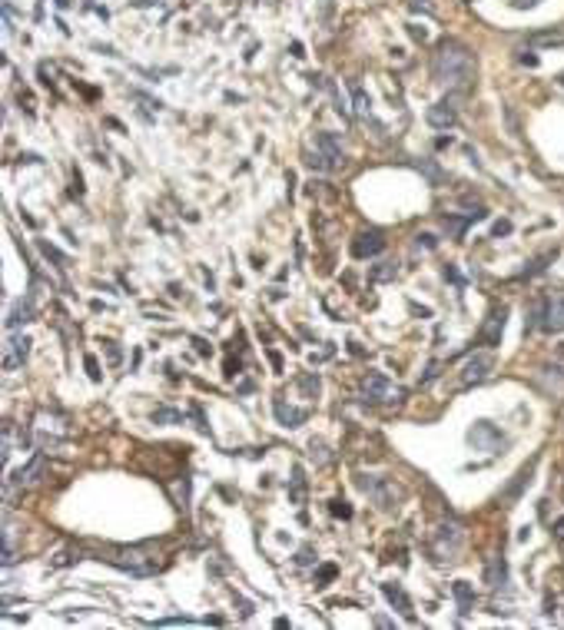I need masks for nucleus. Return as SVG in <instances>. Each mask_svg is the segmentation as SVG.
Wrapping results in <instances>:
<instances>
[{
  "label": "nucleus",
  "mask_w": 564,
  "mask_h": 630,
  "mask_svg": "<svg viewBox=\"0 0 564 630\" xmlns=\"http://www.w3.org/2000/svg\"><path fill=\"white\" fill-rule=\"evenodd\" d=\"M431 77L435 83L448 86L451 93H468L475 83V53L461 40L445 37L431 57Z\"/></svg>",
  "instance_id": "1"
},
{
  "label": "nucleus",
  "mask_w": 564,
  "mask_h": 630,
  "mask_svg": "<svg viewBox=\"0 0 564 630\" xmlns=\"http://www.w3.org/2000/svg\"><path fill=\"white\" fill-rule=\"evenodd\" d=\"M461 541H465L461 525L445 521V525H439V531L431 535V557H435L439 564L455 561V557H458V551H461Z\"/></svg>",
  "instance_id": "2"
},
{
  "label": "nucleus",
  "mask_w": 564,
  "mask_h": 630,
  "mask_svg": "<svg viewBox=\"0 0 564 630\" xmlns=\"http://www.w3.org/2000/svg\"><path fill=\"white\" fill-rule=\"evenodd\" d=\"M359 487H362L365 495L372 497V501L382 507V511H392V507L402 501V495H405V491L395 485V481H385V477H369V475L359 477Z\"/></svg>",
  "instance_id": "3"
},
{
  "label": "nucleus",
  "mask_w": 564,
  "mask_h": 630,
  "mask_svg": "<svg viewBox=\"0 0 564 630\" xmlns=\"http://www.w3.org/2000/svg\"><path fill=\"white\" fill-rule=\"evenodd\" d=\"M528 329H541V332H564V296H555V299L538 302V309H535V315H531Z\"/></svg>",
  "instance_id": "4"
},
{
  "label": "nucleus",
  "mask_w": 564,
  "mask_h": 630,
  "mask_svg": "<svg viewBox=\"0 0 564 630\" xmlns=\"http://www.w3.org/2000/svg\"><path fill=\"white\" fill-rule=\"evenodd\" d=\"M362 395H365V401H375V405H392V401H402V388L399 385H392L385 375H379V372H369L362 378Z\"/></svg>",
  "instance_id": "5"
},
{
  "label": "nucleus",
  "mask_w": 564,
  "mask_h": 630,
  "mask_svg": "<svg viewBox=\"0 0 564 630\" xmlns=\"http://www.w3.org/2000/svg\"><path fill=\"white\" fill-rule=\"evenodd\" d=\"M468 441L478 451H488V455H498V451L505 448V435H501L491 421H475L468 428Z\"/></svg>",
  "instance_id": "6"
},
{
  "label": "nucleus",
  "mask_w": 564,
  "mask_h": 630,
  "mask_svg": "<svg viewBox=\"0 0 564 630\" xmlns=\"http://www.w3.org/2000/svg\"><path fill=\"white\" fill-rule=\"evenodd\" d=\"M491 368H495V355L478 352L475 358H468V365L461 368V388H471V385L485 382L488 375H491Z\"/></svg>",
  "instance_id": "7"
},
{
  "label": "nucleus",
  "mask_w": 564,
  "mask_h": 630,
  "mask_svg": "<svg viewBox=\"0 0 564 630\" xmlns=\"http://www.w3.org/2000/svg\"><path fill=\"white\" fill-rule=\"evenodd\" d=\"M535 468H538V458H531V461L525 465V468H521L515 477H511V485H508L505 491L498 495V505H505V507L515 505L518 497H521V491H525V487L531 485V475H535Z\"/></svg>",
  "instance_id": "8"
},
{
  "label": "nucleus",
  "mask_w": 564,
  "mask_h": 630,
  "mask_svg": "<svg viewBox=\"0 0 564 630\" xmlns=\"http://www.w3.org/2000/svg\"><path fill=\"white\" fill-rule=\"evenodd\" d=\"M27 355H30L27 335H10L7 345H4V368H7V372H17L20 365L27 362Z\"/></svg>",
  "instance_id": "9"
},
{
  "label": "nucleus",
  "mask_w": 564,
  "mask_h": 630,
  "mask_svg": "<svg viewBox=\"0 0 564 630\" xmlns=\"http://www.w3.org/2000/svg\"><path fill=\"white\" fill-rule=\"evenodd\" d=\"M316 150L329 160L332 170H342L345 166V150H342V140L335 133H316Z\"/></svg>",
  "instance_id": "10"
},
{
  "label": "nucleus",
  "mask_w": 564,
  "mask_h": 630,
  "mask_svg": "<svg viewBox=\"0 0 564 630\" xmlns=\"http://www.w3.org/2000/svg\"><path fill=\"white\" fill-rule=\"evenodd\" d=\"M429 123L435 126V130H448V126L458 123V106H455V96H448V100H439V103L429 110Z\"/></svg>",
  "instance_id": "11"
},
{
  "label": "nucleus",
  "mask_w": 564,
  "mask_h": 630,
  "mask_svg": "<svg viewBox=\"0 0 564 630\" xmlns=\"http://www.w3.org/2000/svg\"><path fill=\"white\" fill-rule=\"evenodd\" d=\"M382 249H385V236L379 229H369V232H362V236H355L352 256L355 259H372V256H379Z\"/></svg>",
  "instance_id": "12"
},
{
  "label": "nucleus",
  "mask_w": 564,
  "mask_h": 630,
  "mask_svg": "<svg viewBox=\"0 0 564 630\" xmlns=\"http://www.w3.org/2000/svg\"><path fill=\"white\" fill-rule=\"evenodd\" d=\"M505 315H508L505 306L495 309V312L488 315V322L481 325V332H478V342L481 345H498V342H501V332H505Z\"/></svg>",
  "instance_id": "13"
},
{
  "label": "nucleus",
  "mask_w": 564,
  "mask_h": 630,
  "mask_svg": "<svg viewBox=\"0 0 564 630\" xmlns=\"http://www.w3.org/2000/svg\"><path fill=\"white\" fill-rule=\"evenodd\" d=\"M43 475H47V458H43V455H34L30 465H24V468L14 475V485L17 487H34Z\"/></svg>",
  "instance_id": "14"
},
{
  "label": "nucleus",
  "mask_w": 564,
  "mask_h": 630,
  "mask_svg": "<svg viewBox=\"0 0 564 630\" xmlns=\"http://www.w3.org/2000/svg\"><path fill=\"white\" fill-rule=\"evenodd\" d=\"M488 212L485 210H475V212H465V216H455V212H448L445 216V232H448V239H461L465 236V229H468L471 222H478V220H485Z\"/></svg>",
  "instance_id": "15"
},
{
  "label": "nucleus",
  "mask_w": 564,
  "mask_h": 630,
  "mask_svg": "<svg viewBox=\"0 0 564 630\" xmlns=\"http://www.w3.org/2000/svg\"><path fill=\"white\" fill-rule=\"evenodd\" d=\"M272 411H276V418H279V425H282V428H299V425L309 418L306 408H292V405H286V398L272 401Z\"/></svg>",
  "instance_id": "16"
},
{
  "label": "nucleus",
  "mask_w": 564,
  "mask_h": 630,
  "mask_svg": "<svg viewBox=\"0 0 564 630\" xmlns=\"http://www.w3.org/2000/svg\"><path fill=\"white\" fill-rule=\"evenodd\" d=\"M382 594L389 597V604H392V607H399V614H402L405 621H415V607H411L409 594H405L399 584H382Z\"/></svg>",
  "instance_id": "17"
},
{
  "label": "nucleus",
  "mask_w": 564,
  "mask_h": 630,
  "mask_svg": "<svg viewBox=\"0 0 564 630\" xmlns=\"http://www.w3.org/2000/svg\"><path fill=\"white\" fill-rule=\"evenodd\" d=\"M505 577H508L505 561H501L498 554H491V557L485 561V584H488V587H501V584H505Z\"/></svg>",
  "instance_id": "18"
},
{
  "label": "nucleus",
  "mask_w": 564,
  "mask_h": 630,
  "mask_svg": "<svg viewBox=\"0 0 564 630\" xmlns=\"http://www.w3.org/2000/svg\"><path fill=\"white\" fill-rule=\"evenodd\" d=\"M451 594H455V601H458V614H471V604H475V587L468 581H455L451 584Z\"/></svg>",
  "instance_id": "19"
},
{
  "label": "nucleus",
  "mask_w": 564,
  "mask_h": 630,
  "mask_svg": "<svg viewBox=\"0 0 564 630\" xmlns=\"http://www.w3.org/2000/svg\"><path fill=\"white\" fill-rule=\"evenodd\" d=\"M528 43H531V47H564V33H558V30H548V33H531V37H528Z\"/></svg>",
  "instance_id": "20"
},
{
  "label": "nucleus",
  "mask_w": 564,
  "mask_h": 630,
  "mask_svg": "<svg viewBox=\"0 0 564 630\" xmlns=\"http://www.w3.org/2000/svg\"><path fill=\"white\" fill-rule=\"evenodd\" d=\"M30 319H34V306H30V302H17L14 312L7 315V329H17V325L30 322Z\"/></svg>",
  "instance_id": "21"
},
{
  "label": "nucleus",
  "mask_w": 564,
  "mask_h": 630,
  "mask_svg": "<svg viewBox=\"0 0 564 630\" xmlns=\"http://www.w3.org/2000/svg\"><path fill=\"white\" fill-rule=\"evenodd\" d=\"M183 421H186V415L180 408H166L163 405V408L153 411V425H183Z\"/></svg>",
  "instance_id": "22"
},
{
  "label": "nucleus",
  "mask_w": 564,
  "mask_h": 630,
  "mask_svg": "<svg viewBox=\"0 0 564 630\" xmlns=\"http://www.w3.org/2000/svg\"><path fill=\"white\" fill-rule=\"evenodd\" d=\"M349 90H352V103H355V113L359 116H369V96H365V90H362V83L359 80H349Z\"/></svg>",
  "instance_id": "23"
},
{
  "label": "nucleus",
  "mask_w": 564,
  "mask_h": 630,
  "mask_svg": "<svg viewBox=\"0 0 564 630\" xmlns=\"http://www.w3.org/2000/svg\"><path fill=\"white\" fill-rule=\"evenodd\" d=\"M17 561V537H14V527L4 525V567Z\"/></svg>",
  "instance_id": "24"
},
{
  "label": "nucleus",
  "mask_w": 564,
  "mask_h": 630,
  "mask_svg": "<svg viewBox=\"0 0 564 630\" xmlns=\"http://www.w3.org/2000/svg\"><path fill=\"white\" fill-rule=\"evenodd\" d=\"M399 276V262H379L372 269V282H392Z\"/></svg>",
  "instance_id": "25"
},
{
  "label": "nucleus",
  "mask_w": 564,
  "mask_h": 630,
  "mask_svg": "<svg viewBox=\"0 0 564 630\" xmlns=\"http://www.w3.org/2000/svg\"><path fill=\"white\" fill-rule=\"evenodd\" d=\"M555 259H558V249H555V252H545V256L531 259V266L525 269V279H528V276H541V272H545V269H548L545 262H555Z\"/></svg>",
  "instance_id": "26"
},
{
  "label": "nucleus",
  "mask_w": 564,
  "mask_h": 630,
  "mask_svg": "<svg viewBox=\"0 0 564 630\" xmlns=\"http://www.w3.org/2000/svg\"><path fill=\"white\" fill-rule=\"evenodd\" d=\"M302 497H306V477H302V468L292 471V501L302 505Z\"/></svg>",
  "instance_id": "27"
},
{
  "label": "nucleus",
  "mask_w": 564,
  "mask_h": 630,
  "mask_svg": "<svg viewBox=\"0 0 564 630\" xmlns=\"http://www.w3.org/2000/svg\"><path fill=\"white\" fill-rule=\"evenodd\" d=\"M409 10L425 14V17H435V4H431V0H409Z\"/></svg>",
  "instance_id": "28"
},
{
  "label": "nucleus",
  "mask_w": 564,
  "mask_h": 630,
  "mask_svg": "<svg viewBox=\"0 0 564 630\" xmlns=\"http://www.w3.org/2000/svg\"><path fill=\"white\" fill-rule=\"evenodd\" d=\"M37 246H40V252H43V256H47V259H53V262H60V266L67 262V256H63V252H57V249L50 246V242H43V239H40Z\"/></svg>",
  "instance_id": "29"
},
{
  "label": "nucleus",
  "mask_w": 564,
  "mask_h": 630,
  "mask_svg": "<svg viewBox=\"0 0 564 630\" xmlns=\"http://www.w3.org/2000/svg\"><path fill=\"white\" fill-rule=\"evenodd\" d=\"M332 515H335V517H352V507L345 505V501H339V497H335V501H332Z\"/></svg>",
  "instance_id": "30"
},
{
  "label": "nucleus",
  "mask_w": 564,
  "mask_h": 630,
  "mask_svg": "<svg viewBox=\"0 0 564 630\" xmlns=\"http://www.w3.org/2000/svg\"><path fill=\"white\" fill-rule=\"evenodd\" d=\"M83 362H86V372H90V378H93V382H100V365H96L93 355H86Z\"/></svg>",
  "instance_id": "31"
},
{
  "label": "nucleus",
  "mask_w": 564,
  "mask_h": 630,
  "mask_svg": "<svg viewBox=\"0 0 564 630\" xmlns=\"http://www.w3.org/2000/svg\"><path fill=\"white\" fill-rule=\"evenodd\" d=\"M415 246L435 249V246H439V239H435V236H429V232H421V236H415Z\"/></svg>",
  "instance_id": "32"
},
{
  "label": "nucleus",
  "mask_w": 564,
  "mask_h": 630,
  "mask_svg": "<svg viewBox=\"0 0 564 630\" xmlns=\"http://www.w3.org/2000/svg\"><path fill=\"white\" fill-rule=\"evenodd\" d=\"M419 166H421L425 172H429V180H431V182H441V172H439V166H435V162H419Z\"/></svg>",
  "instance_id": "33"
},
{
  "label": "nucleus",
  "mask_w": 564,
  "mask_h": 630,
  "mask_svg": "<svg viewBox=\"0 0 564 630\" xmlns=\"http://www.w3.org/2000/svg\"><path fill=\"white\" fill-rule=\"evenodd\" d=\"M335 577V564H325V567H319V584H329Z\"/></svg>",
  "instance_id": "34"
},
{
  "label": "nucleus",
  "mask_w": 564,
  "mask_h": 630,
  "mask_svg": "<svg viewBox=\"0 0 564 630\" xmlns=\"http://www.w3.org/2000/svg\"><path fill=\"white\" fill-rule=\"evenodd\" d=\"M299 385H302L306 392H312V395H316V392H319V375H306V378H302V382H299Z\"/></svg>",
  "instance_id": "35"
},
{
  "label": "nucleus",
  "mask_w": 564,
  "mask_h": 630,
  "mask_svg": "<svg viewBox=\"0 0 564 630\" xmlns=\"http://www.w3.org/2000/svg\"><path fill=\"white\" fill-rule=\"evenodd\" d=\"M445 279H448V282H455V286H465V279L458 276V269H455V266H445Z\"/></svg>",
  "instance_id": "36"
},
{
  "label": "nucleus",
  "mask_w": 564,
  "mask_h": 630,
  "mask_svg": "<svg viewBox=\"0 0 564 630\" xmlns=\"http://www.w3.org/2000/svg\"><path fill=\"white\" fill-rule=\"evenodd\" d=\"M106 345V355H110V362L120 365V348H116V342H103Z\"/></svg>",
  "instance_id": "37"
},
{
  "label": "nucleus",
  "mask_w": 564,
  "mask_h": 630,
  "mask_svg": "<svg viewBox=\"0 0 564 630\" xmlns=\"http://www.w3.org/2000/svg\"><path fill=\"white\" fill-rule=\"evenodd\" d=\"M508 232H511V222H508V220L495 222V236H508Z\"/></svg>",
  "instance_id": "38"
},
{
  "label": "nucleus",
  "mask_w": 564,
  "mask_h": 630,
  "mask_svg": "<svg viewBox=\"0 0 564 630\" xmlns=\"http://www.w3.org/2000/svg\"><path fill=\"white\" fill-rule=\"evenodd\" d=\"M409 33L415 40H429V30H425V27H409Z\"/></svg>",
  "instance_id": "39"
},
{
  "label": "nucleus",
  "mask_w": 564,
  "mask_h": 630,
  "mask_svg": "<svg viewBox=\"0 0 564 630\" xmlns=\"http://www.w3.org/2000/svg\"><path fill=\"white\" fill-rule=\"evenodd\" d=\"M538 0H511V7H518V10H528V7H535Z\"/></svg>",
  "instance_id": "40"
},
{
  "label": "nucleus",
  "mask_w": 564,
  "mask_h": 630,
  "mask_svg": "<svg viewBox=\"0 0 564 630\" xmlns=\"http://www.w3.org/2000/svg\"><path fill=\"white\" fill-rule=\"evenodd\" d=\"M521 63H528V67H538V57H535V53H521Z\"/></svg>",
  "instance_id": "41"
},
{
  "label": "nucleus",
  "mask_w": 564,
  "mask_h": 630,
  "mask_svg": "<svg viewBox=\"0 0 564 630\" xmlns=\"http://www.w3.org/2000/svg\"><path fill=\"white\" fill-rule=\"evenodd\" d=\"M555 535H558V541H564V517H558V525H555Z\"/></svg>",
  "instance_id": "42"
},
{
  "label": "nucleus",
  "mask_w": 564,
  "mask_h": 630,
  "mask_svg": "<svg viewBox=\"0 0 564 630\" xmlns=\"http://www.w3.org/2000/svg\"><path fill=\"white\" fill-rule=\"evenodd\" d=\"M136 7H150V4H156V0H133Z\"/></svg>",
  "instance_id": "43"
},
{
  "label": "nucleus",
  "mask_w": 564,
  "mask_h": 630,
  "mask_svg": "<svg viewBox=\"0 0 564 630\" xmlns=\"http://www.w3.org/2000/svg\"><path fill=\"white\" fill-rule=\"evenodd\" d=\"M558 83H561V86H564V70H561V73H558Z\"/></svg>",
  "instance_id": "44"
}]
</instances>
